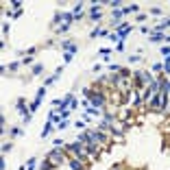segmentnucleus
<instances>
[{
  "label": "nucleus",
  "instance_id": "1",
  "mask_svg": "<svg viewBox=\"0 0 170 170\" xmlns=\"http://www.w3.org/2000/svg\"><path fill=\"white\" fill-rule=\"evenodd\" d=\"M148 105H150V109H159V111H164V109L168 107V94H166L164 90H159L157 94H153V96H150Z\"/></svg>",
  "mask_w": 170,
  "mask_h": 170
},
{
  "label": "nucleus",
  "instance_id": "2",
  "mask_svg": "<svg viewBox=\"0 0 170 170\" xmlns=\"http://www.w3.org/2000/svg\"><path fill=\"white\" fill-rule=\"evenodd\" d=\"M50 162V166H61L63 162H65V150H61L59 146H55L50 153H48V157H46Z\"/></svg>",
  "mask_w": 170,
  "mask_h": 170
},
{
  "label": "nucleus",
  "instance_id": "3",
  "mask_svg": "<svg viewBox=\"0 0 170 170\" xmlns=\"http://www.w3.org/2000/svg\"><path fill=\"white\" fill-rule=\"evenodd\" d=\"M15 109L22 113V124H28L33 113H31V109L26 107V98H20V100H17V102H15Z\"/></svg>",
  "mask_w": 170,
  "mask_h": 170
},
{
  "label": "nucleus",
  "instance_id": "4",
  "mask_svg": "<svg viewBox=\"0 0 170 170\" xmlns=\"http://www.w3.org/2000/svg\"><path fill=\"white\" fill-rule=\"evenodd\" d=\"M155 79H153V74L150 72H146V70H137L135 72V85L140 87V85H150Z\"/></svg>",
  "mask_w": 170,
  "mask_h": 170
},
{
  "label": "nucleus",
  "instance_id": "5",
  "mask_svg": "<svg viewBox=\"0 0 170 170\" xmlns=\"http://www.w3.org/2000/svg\"><path fill=\"white\" fill-rule=\"evenodd\" d=\"M87 135H90V142H94V144H105V142H107V135L102 133L100 129H96V131H87Z\"/></svg>",
  "mask_w": 170,
  "mask_h": 170
},
{
  "label": "nucleus",
  "instance_id": "6",
  "mask_svg": "<svg viewBox=\"0 0 170 170\" xmlns=\"http://www.w3.org/2000/svg\"><path fill=\"white\" fill-rule=\"evenodd\" d=\"M100 15H102V13H100V5H98V2H92V9H90V17H92L94 22H98V20H100Z\"/></svg>",
  "mask_w": 170,
  "mask_h": 170
},
{
  "label": "nucleus",
  "instance_id": "7",
  "mask_svg": "<svg viewBox=\"0 0 170 170\" xmlns=\"http://www.w3.org/2000/svg\"><path fill=\"white\" fill-rule=\"evenodd\" d=\"M131 28H133L131 24H120V26H118V37H120V42H122V39H124V37L131 33Z\"/></svg>",
  "mask_w": 170,
  "mask_h": 170
},
{
  "label": "nucleus",
  "instance_id": "8",
  "mask_svg": "<svg viewBox=\"0 0 170 170\" xmlns=\"http://www.w3.org/2000/svg\"><path fill=\"white\" fill-rule=\"evenodd\" d=\"M61 48H63V52H70V55H77V44H74V42H63V46H61Z\"/></svg>",
  "mask_w": 170,
  "mask_h": 170
},
{
  "label": "nucleus",
  "instance_id": "9",
  "mask_svg": "<svg viewBox=\"0 0 170 170\" xmlns=\"http://www.w3.org/2000/svg\"><path fill=\"white\" fill-rule=\"evenodd\" d=\"M164 28H170V17H166V20H162V22H159V24H157V26L153 28V31H155V33H162Z\"/></svg>",
  "mask_w": 170,
  "mask_h": 170
},
{
  "label": "nucleus",
  "instance_id": "10",
  "mask_svg": "<svg viewBox=\"0 0 170 170\" xmlns=\"http://www.w3.org/2000/svg\"><path fill=\"white\" fill-rule=\"evenodd\" d=\"M48 120L52 122V124H59L63 118H61V113H59V111H50V113H48Z\"/></svg>",
  "mask_w": 170,
  "mask_h": 170
},
{
  "label": "nucleus",
  "instance_id": "11",
  "mask_svg": "<svg viewBox=\"0 0 170 170\" xmlns=\"http://www.w3.org/2000/svg\"><path fill=\"white\" fill-rule=\"evenodd\" d=\"M52 129H55V124H52V122L48 120V122H46V124H44V131H42V137H48V135L52 133Z\"/></svg>",
  "mask_w": 170,
  "mask_h": 170
},
{
  "label": "nucleus",
  "instance_id": "12",
  "mask_svg": "<svg viewBox=\"0 0 170 170\" xmlns=\"http://www.w3.org/2000/svg\"><path fill=\"white\" fill-rule=\"evenodd\" d=\"M90 37H92V39H94V37H109V33L102 31V28H94V31L90 33Z\"/></svg>",
  "mask_w": 170,
  "mask_h": 170
},
{
  "label": "nucleus",
  "instance_id": "13",
  "mask_svg": "<svg viewBox=\"0 0 170 170\" xmlns=\"http://www.w3.org/2000/svg\"><path fill=\"white\" fill-rule=\"evenodd\" d=\"M68 164H70L72 170H83V162H79V159H70Z\"/></svg>",
  "mask_w": 170,
  "mask_h": 170
},
{
  "label": "nucleus",
  "instance_id": "14",
  "mask_svg": "<svg viewBox=\"0 0 170 170\" xmlns=\"http://www.w3.org/2000/svg\"><path fill=\"white\" fill-rule=\"evenodd\" d=\"M148 37H150V42H162V39H166L164 33H150Z\"/></svg>",
  "mask_w": 170,
  "mask_h": 170
},
{
  "label": "nucleus",
  "instance_id": "15",
  "mask_svg": "<svg viewBox=\"0 0 170 170\" xmlns=\"http://www.w3.org/2000/svg\"><path fill=\"white\" fill-rule=\"evenodd\" d=\"M70 31V24H61V26H57V35H63V33H68Z\"/></svg>",
  "mask_w": 170,
  "mask_h": 170
},
{
  "label": "nucleus",
  "instance_id": "16",
  "mask_svg": "<svg viewBox=\"0 0 170 170\" xmlns=\"http://www.w3.org/2000/svg\"><path fill=\"white\" fill-rule=\"evenodd\" d=\"M31 72H33V74H42V72H44V65H42V63H35Z\"/></svg>",
  "mask_w": 170,
  "mask_h": 170
},
{
  "label": "nucleus",
  "instance_id": "17",
  "mask_svg": "<svg viewBox=\"0 0 170 170\" xmlns=\"http://www.w3.org/2000/svg\"><path fill=\"white\" fill-rule=\"evenodd\" d=\"M35 164H37V159H35V157H31V159L26 162V170H35Z\"/></svg>",
  "mask_w": 170,
  "mask_h": 170
},
{
  "label": "nucleus",
  "instance_id": "18",
  "mask_svg": "<svg viewBox=\"0 0 170 170\" xmlns=\"http://www.w3.org/2000/svg\"><path fill=\"white\" fill-rule=\"evenodd\" d=\"M133 11H137V5H131V7H124V9H122V13H133Z\"/></svg>",
  "mask_w": 170,
  "mask_h": 170
},
{
  "label": "nucleus",
  "instance_id": "19",
  "mask_svg": "<svg viewBox=\"0 0 170 170\" xmlns=\"http://www.w3.org/2000/svg\"><path fill=\"white\" fill-rule=\"evenodd\" d=\"M122 9H116V11H113V22H118V20H122Z\"/></svg>",
  "mask_w": 170,
  "mask_h": 170
},
{
  "label": "nucleus",
  "instance_id": "20",
  "mask_svg": "<svg viewBox=\"0 0 170 170\" xmlns=\"http://www.w3.org/2000/svg\"><path fill=\"white\" fill-rule=\"evenodd\" d=\"M11 135H13V137L22 135V129H20V127H11Z\"/></svg>",
  "mask_w": 170,
  "mask_h": 170
},
{
  "label": "nucleus",
  "instance_id": "21",
  "mask_svg": "<svg viewBox=\"0 0 170 170\" xmlns=\"http://www.w3.org/2000/svg\"><path fill=\"white\" fill-rule=\"evenodd\" d=\"M150 15H162V9H159V7H153V9H150Z\"/></svg>",
  "mask_w": 170,
  "mask_h": 170
},
{
  "label": "nucleus",
  "instance_id": "22",
  "mask_svg": "<svg viewBox=\"0 0 170 170\" xmlns=\"http://www.w3.org/2000/svg\"><path fill=\"white\" fill-rule=\"evenodd\" d=\"M164 72H166V74H170V57L164 61Z\"/></svg>",
  "mask_w": 170,
  "mask_h": 170
},
{
  "label": "nucleus",
  "instance_id": "23",
  "mask_svg": "<svg viewBox=\"0 0 170 170\" xmlns=\"http://www.w3.org/2000/svg\"><path fill=\"white\" fill-rule=\"evenodd\" d=\"M113 50H118V52H124V42H118V44H116V48H113Z\"/></svg>",
  "mask_w": 170,
  "mask_h": 170
},
{
  "label": "nucleus",
  "instance_id": "24",
  "mask_svg": "<svg viewBox=\"0 0 170 170\" xmlns=\"http://www.w3.org/2000/svg\"><path fill=\"white\" fill-rule=\"evenodd\" d=\"M11 7L15 9V11H20V7H22V2H20V0H13V2H11Z\"/></svg>",
  "mask_w": 170,
  "mask_h": 170
},
{
  "label": "nucleus",
  "instance_id": "25",
  "mask_svg": "<svg viewBox=\"0 0 170 170\" xmlns=\"http://www.w3.org/2000/svg\"><path fill=\"white\" fill-rule=\"evenodd\" d=\"M17 68H20V63H17V61H13V63H9V70H11V72H15Z\"/></svg>",
  "mask_w": 170,
  "mask_h": 170
},
{
  "label": "nucleus",
  "instance_id": "26",
  "mask_svg": "<svg viewBox=\"0 0 170 170\" xmlns=\"http://www.w3.org/2000/svg\"><path fill=\"white\" fill-rule=\"evenodd\" d=\"M68 124H70V120H61L59 124H57V129H65V127H68Z\"/></svg>",
  "mask_w": 170,
  "mask_h": 170
},
{
  "label": "nucleus",
  "instance_id": "27",
  "mask_svg": "<svg viewBox=\"0 0 170 170\" xmlns=\"http://www.w3.org/2000/svg\"><path fill=\"white\" fill-rule=\"evenodd\" d=\"M72 57H74V55H70V52H63V61H65V63H70V61H72Z\"/></svg>",
  "mask_w": 170,
  "mask_h": 170
},
{
  "label": "nucleus",
  "instance_id": "28",
  "mask_svg": "<svg viewBox=\"0 0 170 170\" xmlns=\"http://www.w3.org/2000/svg\"><path fill=\"white\" fill-rule=\"evenodd\" d=\"M140 102H142V96H140V94H137V92H135V98H133V105H135V107H137V105H140Z\"/></svg>",
  "mask_w": 170,
  "mask_h": 170
},
{
  "label": "nucleus",
  "instance_id": "29",
  "mask_svg": "<svg viewBox=\"0 0 170 170\" xmlns=\"http://www.w3.org/2000/svg\"><path fill=\"white\" fill-rule=\"evenodd\" d=\"M109 70H111V72H116V70L120 72V65H118V63H109Z\"/></svg>",
  "mask_w": 170,
  "mask_h": 170
},
{
  "label": "nucleus",
  "instance_id": "30",
  "mask_svg": "<svg viewBox=\"0 0 170 170\" xmlns=\"http://www.w3.org/2000/svg\"><path fill=\"white\" fill-rule=\"evenodd\" d=\"M11 148H13V144H2V153H9Z\"/></svg>",
  "mask_w": 170,
  "mask_h": 170
},
{
  "label": "nucleus",
  "instance_id": "31",
  "mask_svg": "<svg viewBox=\"0 0 170 170\" xmlns=\"http://www.w3.org/2000/svg\"><path fill=\"white\" fill-rule=\"evenodd\" d=\"M109 52H111V48H100V52H98V55H102V57H107Z\"/></svg>",
  "mask_w": 170,
  "mask_h": 170
},
{
  "label": "nucleus",
  "instance_id": "32",
  "mask_svg": "<svg viewBox=\"0 0 170 170\" xmlns=\"http://www.w3.org/2000/svg\"><path fill=\"white\" fill-rule=\"evenodd\" d=\"M135 61H140V57H137V55H131V57H129V63H135Z\"/></svg>",
  "mask_w": 170,
  "mask_h": 170
},
{
  "label": "nucleus",
  "instance_id": "33",
  "mask_svg": "<svg viewBox=\"0 0 170 170\" xmlns=\"http://www.w3.org/2000/svg\"><path fill=\"white\" fill-rule=\"evenodd\" d=\"M162 68H164V63H155V65H153V72H159Z\"/></svg>",
  "mask_w": 170,
  "mask_h": 170
},
{
  "label": "nucleus",
  "instance_id": "34",
  "mask_svg": "<svg viewBox=\"0 0 170 170\" xmlns=\"http://www.w3.org/2000/svg\"><path fill=\"white\" fill-rule=\"evenodd\" d=\"M2 33H5V35L9 33V22H5V24H2Z\"/></svg>",
  "mask_w": 170,
  "mask_h": 170
}]
</instances>
